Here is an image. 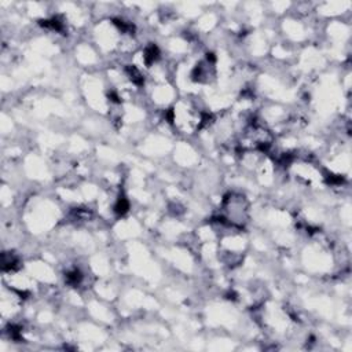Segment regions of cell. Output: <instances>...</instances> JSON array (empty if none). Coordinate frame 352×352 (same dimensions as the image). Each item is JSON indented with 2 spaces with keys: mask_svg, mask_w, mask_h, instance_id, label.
<instances>
[{
  "mask_svg": "<svg viewBox=\"0 0 352 352\" xmlns=\"http://www.w3.org/2000/svg\"><path fill=\"white\" fill-rule=\"evenodd\" d=\"M224 217L223 221H228L232 226L242 227L248 221V204L245 197L231 194L223 205Z\"/></svg>",
  "mask_w": 352,
  "mask_h": 352,
  "instance_id": "1",
  "label": "cell"
}]
</instances>
